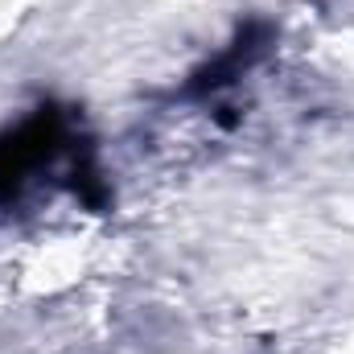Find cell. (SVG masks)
Segmentation results:
<instances>
[{"label": "cell", "instance_id": "cell-1", "mask_svg": "<svg viewBox=\"0 0 354 354\" xmlns=\"http://www.w3.org/2000/svg\"><path fill=\"white\" fill-rule=\"evenodd\" d=\"M62 145V120L58 111H37L17 132L0 136V194H12L37 165H46Z\"/></svg>", "mask_w": 354, "mask_h": 354}]
</instances>
